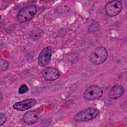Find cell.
Wrapping results in <instances>:
<instances>
[{"label":"cell","mask_w":127,"mask_h":127,"mask_svg":"<svg viewBox=\"0 0 127 127\" xmlns=\"http://www.w3.org/2000/svg\"><path fill=\"white\" fill-rule=\"evenodd\" d=\"M99 114V110L96 108H88L81 110L74 116L75 121L78 122H88L96 118Z\"/></svg>","instance_id":"6da1fadb"},{"label":"cell","mask_w":127,"mask_h":127,"mask_svg":"<svg viewBox=\"0 0 127 127\" xmlns=\"http://www.w3.org/2000/svg\"><path fill=\"white\" fill-rule=\"evenodd\" d=\"M108 57V52L105 47L99 46L94 49L89 56V61L94 64H100L105 62Z\"/></svg>","instance_id":"7a4b0ae2"},{"label":"cell","mask_w":127,"mask_h":127,"mask_svg":"<svg viewBox=\"0 0 127 127\" xmlns=\"http://www.w3.org/2000/svg\"><path fill=\"white\" fill-rule=\"evenodd\" d=\"M37 12L35 5H27L21 9L17 14V19L20 23H25L30 20Z\"/></svg>","instance_id":"3957f363"},{"label":"cell","mask_w":127,"mask_h":127,"mask_svg":"<svg viewBox=\"0 0 127 127\" xmlns=\"http://www.w3.org/2000/svg\"><path fill=\"white\" fill-rule=\"evenodd\" d=\"M103 93V90L100 86L92 85L85 90L83 97L87 100H95L100 98L102 96Z\"/></svg>","instance_id":"277c9868"},{"label":"cell","mask_w":127,"mask_h":127,"mask_svg":"<svg viewBox=\"0 0 127 127\" xmlns=\"http://www.w3.org/2000/svg\"><path fill=\"white\" fill-rule=\"evenodd\" d=\"M123 4L121 1L112 0L106 4L105 12L109 16L114 17L117 15L122 9Z\"/></svg>","instance_id":"5b68a950"},{"label":"cell","mask_w":127,"mask_h":127,"mask_svg":"<svg viewBox=\"0 0 127 127\" xmlns=\"http://www.w3.org/2000/svg\"><path fill=\"white\" fill-rule=\"evenodd\" d=\"M52 55V48L47 46L43 48L40 52L38 57V64L41 66H45L48 65L51 60Z\"/></svg>","instance_id":"8992f818"},{"label":"cell","mask_w":127,"mask_h":127,"mask_svg":"<svg viewBox=\"0 0 127 127\" xmlns=\"http://www.w3.org/2000/svg\"><path fill=\"white\" fill-rule=\"evenodd\" d=\"M37 101L35 99L30 98L16 102L13 105V108L18 111H25L30 109L36 105Z\"/></svg>","instance_id":"52a82bcc"},{"label":"cell","mask_w":127,"mask_h":127,"mask_svg":"<svg viewBox=\"0 0 127 127\" xmlns=\"http://www.w3.org/2000/svg\"><path fill=\"white\" fill-rule=\"evenodd\" d=\"M43 78L48 81L57 80L60 77V73L59 71L56 68L52 67H47L42 72Z\"/></svg>","instance_id":"ba28073f"},{"label":"cell","mask_w":127,"mask_h":127,"mask_svg":"<svg viewBox=\"0 0 127 127\" xmlns=\"http://www.w3.org/2000/svg\"><path fill=\"white\" fill-rule=\"evenodd\" d=\"M39 120V114L34 111L26 112L23 116V120L27 125H33L38 122Z\"/></svg>","instance_id":"9c48e42d"},{"label":"cell","mask_w":127,"mask_h":127,"mask_svg":"<svg viewBox=\"0 0 127 127\" xmlns=\"http://www.w3.org/2000/svg\"><path fill=\"white\" fill-rule=\"evenodd\" d=\"M125 89L121 85H115L112 87L109 92V97L111 99L116 100L121 97L124 94Z\"/></svg>","instance_id":"30bf717a"},{"label":"cell","mask_w":127,"mask_h":127,"mask_svg":"<svg viewBox=\"0 0 127 127\" xmlns=\"http://www.w3.org/2000/svg\"><path fill=\"white\" fill-rule=\"evenodd\" d=\"M43 31L39 29H34L33 30H32V31H31L30 34V36L32 38H34V39H36L37 38L40 37L42 34V32Z\"/></svg>","instance_id":"8fae6325"},{"label":"cell","mask_w":127,"mask_h":127,"mask_svg":"<svg viewBox=\"0 0 127 127\" xmlns=\"http://www.w3.org/2000/svg\"><path fill=\"white\" fill-rule=\"evenodd\" d=\"M9 64L7 61L1 59L0 60V71H4L8 68Z\"/></svg>","instance_id":"7c38bea8"},{"label":"cell","mask_w":127,"mask_h":127,"mask_svg":"<svg viewBox=\"0 0 127 127\" xmlns=\"http://www.w3.org/2000/svg\"><path fill=\"white\" fill-rule=\"evenodd\" d=\"M28 91V87L25 84H21L18 89V93L20 94H23L27 92Z\"/></svg>","instance_id":"4fadbf2b"},{"label":"cell","mask_w":127,"mask_h":127,"mask_svg":"<svg viewBox=\"0 0 127 127\" xmlns=\"http://www.w3.org/2000/svg\"><path fill=\"white\" fill-rule=\"evenodd\" d=\"M6 121V117L5 115L2 113H0V126H1L2 125H3Z\"/></svg>","instance_id":"5bb4252c"},{"label":"cell","mask_w":127,"mask_h":127,"mask_svg":"<svg viewBox=\"0 0 127 127\" xmlns=\"http://www.w3.org/2000/svg\"><path fill=\"white\" fill-rule=\"evenodd\" d=\"M0 96H1V98H0V101H1L2 100V95L1 92H0Z\"/></svg>","instance_id":"9a60e30c"}]
</instances>
